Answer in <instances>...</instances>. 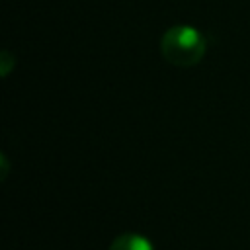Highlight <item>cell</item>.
<instances>
[{"label":"cell","instance_id":"obj_3","mask_svg":"<svg viewBox=\"0 0 250 250\" xmlns=\"http://www.w3.org/2000/svg\"><path fill=\"white\" fill-rule=\"evenodd\" d=\"M10 61H14V59H12V55H10L8 51H4V53H2V74H4V76H6V74L10 72V68H12Z\"/></svg>","mask_w":250,"mask_h":250},{"label":"cell","instance_id":"obj_1","mask_svg":"<svg viewBox=\"0 0 250 250\" xmlns=\"http://www.w3.org/2000/svg\"><path fill=\"white\" fill-rule=\"evenodd\" d=\"M207 51L205 35L193 25H172L160 39V53L166 62L188 68L197 64Z\"/></svg>","mask_w":250,"mask_h":250},{"label":"cell","instance_id":"obj_2","mask_svg":"<svg viewBox=\"0 0 250 250\" xmlns=\"http://www.w3.org/2000/svg\"><path fill=\"white\" fill-rule=\"evenodd\" d=\"M107 250H156V248L146 236L137 234V232H125L113 238Z\"/></svg>","mask_w":250,"mask_h":250}]
</instances>
